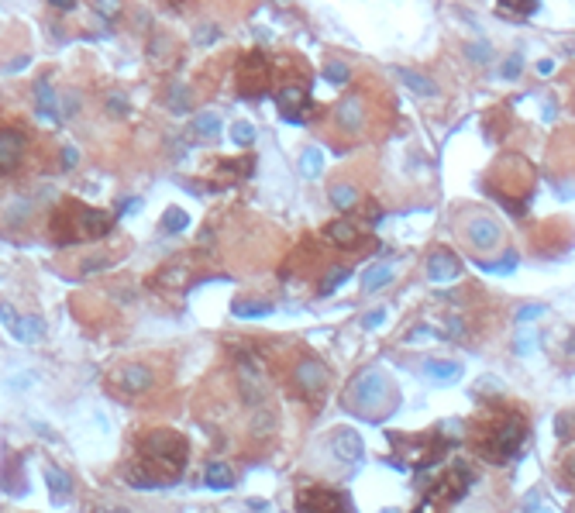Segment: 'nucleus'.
Masks as SVG:
<instances>
[{
    "label": "nucleus",
    "instance_id": "54",
    "mask_svg": "<svg viewBox=\"0 0 575 513\" xmlns=\"http://www.w3.org/2000/svg\"><path fill=\"white\" fill-rule=\"evenodd\" d=\"M383 513H400V510H393V506H390V510H383Z\"/></svg>",
    "mask_w": 575,
    "mask_h": 513
},
{
    "label": "nucleus",
    "instance_id": "39",
    "mask_svg": "<svg viewBox=\"0 0 575 513\" xmlns=\"http://www.w3.org/2000/svg\"><path fill=\"white\" fill-rule=\"evenodd\" d=\"M348 276H352L348 269H331V276H328V280L321 283V290H324V293H335V290H338V286H341V283H345Z\"/></svg>",
    "mask_w": 575,
    "mask_h": 513
},
{
    "label": "nucleus",
    "instance_id": "12",
    "mask_svg": "<svg viewBox=\"0 0 575 513\" xmlns=\"http://www.w3.org/2000/svg\"><path fill=\"white\" fill-rule=\"evenodd\" d=\"M465 238H469V244H472V248L489 251V248H496V244H499L503 231H499V224H496L493 217H472V220H469V227H465Z\"/></svg>",
    "mask_w": 575,
    "mask_h": 513
},
{
    "label": "nucleus",
    "instance_id": "23",
    "mask_svg": "<svg viewBox=\"0 0 575 513\" xmlns=\"http://www.w3.org/2000/svg\"><path fill=\"white\" fill-rule=\"evenodd\" d=\"M166 107H169L172 114H186V111L193 107V90H190L186 83H172V87L166 90Z\"/></svg>",
    "mask_w": 575,
    "mask_h": 513
},
{
    "label": "nucleus",
    "instance_id": "1",
    "mask_svg": "<svg viewBox=\"0 0 575 513\" xmlns=\"http://www.w3.org/2000/svg\"><path fill=\"white\" fill-rule=\"evenodd\" d=\"M111 224H114V217L107 210L83 207V203H66L52 217V238H56V244L97 241V238H104L111 231Z\"/></svg>",
    "mask_w": 575,
    "mask_h": 513
},
{
    "label": "nucleus",
    "instance_id": "36",
    "mask_svg": "<svg viewBox=\"0 0 575 513\" xmlns=\"http://www.w3.org/2000/svg\"><path fill=\"white\" fill-rule=\"evenodd\" d=\"M183 276H186V269H179V266H172V269H166V273H159V283H162V286H169V290H179V286L186 283Z\"/></svg>",
    "mask_w": 575,
    "mask_h": 513
},
{
    "label": "nucleus",
    "instance_id": "11",
    "mask_svg": "<svg viewBox=\"0 0 575 513\" xmlns=\"http://www.w3.org/2000/svg\"><path fill=\"white\" fill-rule=\"evenodd\" d=\"M25 135L14 128H0V172H14L25 159Z\"/></svg>",
    "mask_w": 575,
    "mask_h": 513
},
{
    "label": "nucleus",
    "instance_id": "18",
    "mask_svg": "<svg viewBox=\"0 0 575 513\" xmlns=\"http://www.w3.org/2000/svg\"><path fill=\"white\" fill-rule=\"evenodd\" d=\"M475 475H472V468L469 465H455V468H448V475H444V482H441V496L444 499H458V496H465V489H469V482H472Z\"/></svg>",
    "mask_w": 575,
    "mask_h": 513
},
{
    "label": "nucleus",
    "instance_id": "19",
    "mask_svg": "<svg viewBox=\"0 0 575 513\" xmlns=\"http://www.w3.org/2000/svg\"><path fill=\"white\" fill-rule=\"evenodd\" d=\"M35 111L45 117V121H59L63 114H59V97H56V90L49 87V80H38L35 83Z\"/></svg>",
    "mask_w": 575,
    "mask_h": 513
},
{
    "label": "nucleus",
    "instance_id": "7",
    "mask_svg": "<svg viewBox=\"0 0 575 513\" xmlns=\"http://www.w3.org/2000/svg\"><path fill=\"white\" fill-rule=\"evenodd\" d=\"M520 448H523V424H520L517 417H510V420H503V424L493 431V448H489V455H493L496 461H503V458L520 455Z\"/></svg>",
    "mask_w": 575,
    "mask_h": 513
},
{
    "label": "nucleus",
    "instance_id": "52",
    "mask_svg": "<svg viewBox=\"0 0 575 513\" xmlns=\"http://www.w3.org/2000/svg\"><path fill=\"white\" fill-rule=\"evenodd\" d=\"M469 56H472V59H486V49H479V45H472V49H469Z\"/></svg>",
    "mask_w": 575,
    "mask_h": 513
},
{
    "label": "nucleus",
    "instance_id": "14",
    "mask_svg": "<svg viewBox=\"0 0 575 513\" xmlns=\"http://www.w3.org/2000/svg\"><path fill=\"white\" fill-rule=\"evenodd\" d=\"M331 451L341 458V461H362L365 458V444H362V434L352 431V427H338L331 431Z\"/></svg>",
    "mask_w": 575,
    "mask_h": 513
},
{
    "label": "nucleus",
    "instance_id": "45",
    "mask_svg": "<svg viewBox=\"0 0 575 513\" xmlns=\"http://www.w3.org/2000/svg\"><path fill=\"white\" fill-rule=\"evenodd\" d=\"M530 348H534V334H530V331H523V334L517 338V352H520V355H527Z\"/></svg>",
    "mask_w": 575,
    "mask_h": 513
},
{
    "label": "nucleus",
    "instance_id": "22",
    "mask_svg": "<svg viewBox=\"0 0 575 513\" xmlns=\"http://www.w3.org/2000/svg\"><path fill=\"white\" fill-rule=\"evenodd\" d=\"M396 73H400L403 87H410L414 93H420V97H438V83H434L431 76H424V73H414V69H396Z\"/></svg>",
    "mask_w": 575,
    "mask_h": 513
},
{
    "label": "nucleus",
    "instance_id": "8",
    "mask_svg": "<svg viewBox=\"0 0 575 513\" xmlns=\"http://www.w3.org/2000/svg\"><path fill=\"white\" fill-rule=\"evenodd\" d=\"M176 479H179V475L162 472V468H155V465H148V461H138V465L124 468V482L135 486V489H169V486H176Z\"/></svg>",
    "mask_w": 575,
    "mask_h": 513
},
{
    "label": "nucleus",
    "instance_id": "25",
    "mask_svg": "<svg viewBox=\"0 0 575 513\" xmlns=\"http://www.w3.org/2000/svg\"><path fill=\"white\" fill-rule=\"evenodd\" d=\"M203 482H207V489H231L234 486V472L224 461H210L207 472H203Z\"/></svg>",
    "mask_w": 575,
    "mask_h": 513
},
{
    "label": "nucleus",
    "instance_id": "43",
    "mask_svg": "<svg viewBox=\"0 0 575 513\" xmlns=\"http://www.w3.org/2000/svg\"><path fill=\"white\" fill-rule=\"evenodd\" d=\"M517 73H520V56H506V62H503V76L513 80Z\"/></svg>",
    "mask_w": 575,
    "mask_h": 513
},
{
    "label": "nucleus",
    "instance_id": "16",
    "mask_svg": "<svg viewBox=\"0 0 575 513\" xmlns=\"http://www.w3.org/2000/svg\"><path fill=\"white\" fill-rule=\"evenodd\" d=\"M458 276H462V262L455 259L448 248L431 251V259H427V280H434V283H451V280H458Z\"/></svg>",
    "mask_w": 575,
    "mask_h": 513
},
{
    "label": "nucleus",
    "instance_id": "26",
    "mask_svg": "<svg viewBox=\"0 0 575 513\" xmlns=\"http://www.w3.org/2000/svg\"><path fill=\"white\" fill-rule=\"evenodd\" d=\"M231 314L251 321V317H265V314H272V304H269V300H234V304H231Z\"/></svg>",
    "mask_w": 575,
    "mask_h": 513
},
{
    "label": "nucleus",
    "instance_id": "48",
    "mask_svg": "<svg viewBox=\"0 0 575 513\" xmlns=\"http://www.w3.org/2000/svg\"><path fill=\"white\" fill-rule=\"evenodd\" d=\"M561 468H565V472H568V475L575 479V448H572V451L565 455V461H561Z\"/></svg>",
    "mask_w": 575,
    "mask_h": 513
},
{
    "label": "nucleus",
    "instance_id": "53",
    "mask_svg": "<svg viewBox=\"0 0 575 513\" xmlns=\"http://www.w3.org/2000/svg\"><path fill=\"white\" fill-rule=\"evenodd\" d=\"M49 4H56V8H73V0H49Z\"/></svg>",
    "mask_w": 575,
    "mask_h": 513
},
{
    "label": "nucleus",
    "instance_id": "30",
    "mask_svg": "<svg viewBox=\"0 0 575 513\" xmlns=\"http://www.w3.org/2000/svg\"><path fill=\"white\" fill-rule=\"evenodd\" d=\"M324 80L335 83V87H345V83L352 80V66L341 62V59H328V62H324Z\"/></svg>",
    "mask_w": 575,
    "mask_h": 513
},
{
    "label": "nucleus",
    "instance_id": "3",
    "mask_svg": "<svg viewBox=\"0 0 575 513\" xmlns=\"http://www.w3.org/2000/svg\"><path fill=\"white\" fill-rule=\"evenodd\" d=\"M269 87H272V66H269V59L262 52H248L238 62V90H241V97L258 100V97L269 93Z\"/></svg>",
    "mask_w": 575,
    "mask_h": 513
},
{
    "label": "nucleus",
    "instance_id": "4",
    "mask_svg": "<svg viewBox=\"0 0 575 513\" xmlns=\"http://www.w3.org/2000/svg\"><path fill=\"white\" fill-rule=\"evenodd\" d=\"M297 510L300 513H355L352 499L345 492L335 489H307L297 496Z\"/></svg>",
    "mask_w": 575,
    "mask_h": 513
},
{
    "label": "nucleus",
    "instance_id": "6",
    "mask_svg": "<svg viewBox=\"0 0 575 513\" xmlns=\"http://www.w3.org/2000/svg\"><path fill=\"white\" fill-rule=\"evenodd\" d=\"M111 383H114V386H117L121 393L142 396V393H148V389L155 386V372H152L148 365H142V362H128V365L114 369Z\"/></svg>",
    "mask_w": 575,
    "mask_h": 513
},
{
    "label": "nucleus",
    "instance_id": "47",
    "mask_svg": "<svg viewBox=\"0 0 575 513\" xmlns=\"http://www.w3.org/2000/svg\"><path fill=\"white\" fill-rule=\"evenodd\" d=\"M87 513H128V510H121V506H114V503H97V506H90Z\"/></svg>",
    "mask_w": 575,
    "mask_h": 513
},
{
    "label": "nucleus",
    "instance_id": "37",
    "mask_svg": "<svg viewBox=\"0 0 575 513\" xmlns=\"http://www.w3.org/2000/svg\"><path fill=\"white\" fill-rule=\"evenodd\" d=\"M513 266H517V255H513V251H506L499 262H482L486 273H513Z\"/></svg>",
    "mask_w": 575,
    "mask_h": 513
},
{
    "label": "nucleus",
    "instance_id": "50",
    "mask_svg": "<svg viewBox=\"0 0 575 513\" xmlns=\"http://www.w3.org/2000/svg\"><path fill=\"white\" fill-rule=\"evenodd\" d=\"M138 207H142V200H121V214H131Z\"/></svg>",
    "mask_w": 575,
    "mask_h": 513
},
{
    "label": "nucleus",
    "instance_id": "20",
    "mask_svg": "<svg viewBox=\"0 0 575 513\" xmlns=\"http://www.w3.org/2000/svg\"><path fill=\"white\" fill-rule=\"evenodd\" d=\"M328 241L331 244H338V248H355L359 244V227H355V220H331L328 224Z\"/></svg>",
    "mask_w": 575,
    "mask_h": 513
},
{
    "label": "nucleus",
    "instance_id": "38",
    "mask_svg": "<svg viewBox=\"0 0 575 513\" xmlns=\"http://www.w3.org/2000/svg\"><path fill=\"white\" fill-rule=\"evenodd\" d=\"M275 427V420H272V413H265V410H258V417H255V424H251V434L255 437H265L269 431Z\"/></svg>",
    "mask_w": 575,
    "mask_h": 513
},
{
    "label": "nucleus",
    "instance_id": "40",
    "mask_svg": "<svg viewBox=\"0 0 575 513\" xmlns=\"http://www.w3.org/2000/svg\"><path fill=\"white\" fill-rule=\"evenodd\" d=\"M541 314H544V304H527V307L517 310V321H520V324H530V321L541 317Z\"/></svg>",
    "mask_w": 575,
    "mask_h": 513
},
{
    "label": "nucleus",
    "instance_id": "46",
    "mask_svg": "<svg viewBox=\"0 0 575 513\" xmlns=\"http://www.w3.org/2000/svg\"><path fill=\"white\" fill-rule=\"evenodd\" d=\"M523 510H527V513H551V510H544V506H541V499H537L534 492L527 496V503H523Z\"/></svg>",
    "mask_w": 575,
    "mask_h": 513
},
{
    "label": "nucleus",
    "instance_id": "33",
    "mask_svg": "<svg viewBox=\"0 0 575 513\" xmlns=\"http://www.w3.org/2000/svg\"><path fill=\"white\" fill-rule=\"evenodd\" d=\"M231 141H234V145H241V148H245V145H251V141H255V128H251L248 121L231 124Z\"/></svg>",
    "mask_w": 575,
    "mask_h": 513
},
{
    "label": "nucleus",
    "instance_id": "17",
    "mask_svg": "<svg viewBox=\"0 0 575 513\" xmlns=\"http://www.w3.org/2000/svg\"><path fill=\"white\" fill-rule=\"evenodd\" d=\"M335 117L345 131H359L365 128V100L362 97H341L335 107Z\"/></svg>",
    "mask_w": 575,
    "mask_h": 513
},
{
    "label": "nucleus",
    "instance_id": "42",
    "mask_svg": "<svg viewBox=\"0 0 575 513\" xmlns=\"http://www.w3.org/2000/svg\"><path fill=\"white\" fill-rule=\"evenodd\" d=\"M93 8L100 14H107V18H117L121 14V0H93Z\"/></svg>",
    "mask_w": 575,
    "mask_h": 513
},
{
    "label": "nucleus",
    "instance_id": "15",
    "mask_svg": "<svg viewBox=\"0 0 575 513\" xmlns=\"http://www.w3.org/2000/svg\"><path fill=\"white\" fill-rule=\"evenodd\" d=\"M293 379H297V386H300V389H307V393H321V389L328 386L331 372H328V365H324L321 358H304V362L297 365Z\"/></svg>",
    "mask_w": 575,
    "mask_h": 513
},
{
    "label": "nucleus",
    "instance_id": "29",
    "mask_svg": "<svg viewBox=\"0 0 575 513\" xmlns=\"http://www.w3.org/2000/svg\"><path fill=\"white\" fill-rule=\"evenodd\" d=\"M390 283H393V266H372V269L362 276L365 293H376L379 286H390Z\"/></svg>",
    "mask_w": 575,
    "mask_h": 513
},
{
    "label": "nucleus",
    "instance_id": "9",
    "mask_svg": "<svg viewBox=\"0 0 575 513\" xmlns=\"http://www.w3.org/2000/svg\"><path fill=\"white\" fill-rule=\"evenodd\" d=\"M275 107H279L282 121H290V124H304L307 121V93L300 87H282L275 93Z\"/></svg>",
    "mask_w": 575,
    "mask_h": 513
},
{
    "label": "nucleus",
    "instance_id": "44",
    "mask_svg": "<svg viewBox=\"0 0 575 513\" xmlns=\"http://www.w3.org/2000/svg\"><path fill=\"white\" fill-rule=\"evenodd\" d=\"M383 321H386V310H372V314H365V321H362V324L372 331V328H379Z\"/></svg>",
    "mask_w": 575,
    "mask_h": 513
},
{
    "label": "nucleus",
    "instance_id": "21",
    "mask_svg": "<svg viewBox=\"0 0 575 513\" xmlns=\"http://www.w3.org/2000/svg\"><path fill=\"white\" fill-rule=\"evenodd\" d=\"M45 482H49V492L63 503V499H69V492H73V479L66 475V468H59V465H49L45 468Z\"/></svg>",
    "mask_w": 575,
    "mask_h": 513
},
{
    "label": "nucleus",
    "instance_id": "10",
    "mask_svg": "<svg viewBox=\"0 0 575 513\" xmlns=\"http://www.w3.org/2000/svg\"><path fill=\"white\" fill-rule=\"evenodd\" d=\"M238 383H241V396H245V403H262V400L269 396L265 376H262V369H258L251 358H245V362L238 365Z\"/></svg>",
    "mask_w": 575,
    "mask_h": 513
},
{
    "label": "nucleus",
    "instance_id": "49",
    "mask_svg": "<svg viewBox=\"0 0 575 513\" xmlns=\"http://www.w3.org/2000/svg\"><path fill=\"white\" fill-rule=\"evenodd\" d=\"M63 166H66V169L76 166V148H63Z\"/></svg>",
    "mask_w": 575,
    "mask_h": 513
},
{
    "label": "nucleus",
    "instance_id": "13",
    "mask_svg": "<svg viewBox=\"0 0 575 513\" xmlns=\"http://www.w3.org/2000/svg\"><path fill=\"white\" fill-rule=\"evenodd\" d=\"M386 376L379 372V369H365L359 379H355V403L359 407H376L379 400H383V393H386Z\"/></svg>",
    "mask_w": 575,
    "mask_h": 513
},
{
    "label": "nucleus",
    "instance_id": "27",
    "mask_svg": "<svg viewBox=\"0 0 575 513\" xmlns=\"http://www.w3.org/2000/svg\"><path fill=\"white\" fill-rule=\"evenodd\" d=\"M424 372H427L431 379L451 383V379H458V376H462V365H458V362H441V358H427V362H424Z\"/></svg>",
    "mask_w": 575,
    "mask_h": 513
},
{
    "label": "nucleus",
    "instance_id": "51",
    "mask_svg": "<svg viewBox=\"0 0 575 513\" xmlns=\"http://www.w3.org/2000/svg\"><path fill=\"white\" fill-rule=\"evenodd\" d=\"M551 69H554V62H551V59H541V62H537V73H541V76H548Z\"/></svg>",
    "mask_w": 575,
    "mask_h": 513
},
{
    "label": "nucleus",
    "instance_id": "41",
    "mask_svg": "<svg viewBox=\"0 0 575 513\" xmlns=\"http://www.w3.org/2000/svg\"><path fill=\"white\" fill-rule=\"evenodd\" d=\"M479 393H486V396H489V393L499 396V393H503V383H499L496 376H482V379H479Z\"/></svg>",
    "mask_w": 575,
    "mask_h": 513
},
{
    "label": "nucleus",
    "instance_id": "24",
    "mask_svg": "<svg viewBox=\"0 0 575 513\" xmlns=\"http://www.w3.org/2000/svg\"><path fill=\"white\" fill-rule=\"evenodd\" d=\"M190 131H193L196 138H217V131H221V114H217V111L196 114V117L190 121Z\"/></svg>",
    "mask_w": 575,
    "mask_h": 513
},
{
    "label": "nucleus",
    "instance_id": "2",
    "mask_svg": "<svg viewBox=\"0 0 575 513\" xmlns=\"http://www.w3.org/2000/svg\"><path fill=\"white\" fill-rule=\"evenodd\" d=\"M138 455L142 461L162 468V472H172L179 475V468L186 465V455H190V444L183 434L169 431V427H155V431H145L138 437Z\"/></svg>",
    "mask_w": 575,
    "mask_h": 513
},
{
    "label": "nucleus",
    "instance_id": "28",
    "mask_svg": "<svg viewBox=\"0 0 575 513\" xmlns=\"http://www.w3.org/2000/svg\"><path fill=\"white\" fill-rule=\"evenodd\" d=\"M328 196H331V203H335L338 210H348V207L359 203V190H355L352 183H335V186L328 190Z\"/></svg>",
    "mask_w": 575,
    "mask_h": 513
},
{
    "label": "nucleus",
    "instance_id": "35",
    "mask_svg": "<svg viewBox=\"0 0 575 513\" xmlns=\"http://www.w3.org/2000/svg\"><path fill=\"white\" fill-rule=\"evenodd\" d=\"M300 162H304V172H307V176H317V172H321V166H324V159H321V152H317V148H304Z\"/></svg>",
    "mask_w": 575,
    "mask_h": 513
},
{
    "label": "nucleus",
    "instance_id": "31",
    "mask_svg": "<svg viewBox=\"0 0 575 513\" xmlns=\"http://www.w3.org/2000/svg\"><path fill=\"white\" fill-rule=\"evenodd\" d=\"M186 227H190V214H186V210L169 207V210L162 214V231H166V234H179V231H186Z\"/></svg>",
    "mask_w": 575,
    "mask_h": 513
},
{
    "label": "nucleus",
    "instance_id": "34",
    "mask_svg": "<svg viewBox=\"0 0 575 513\" xmlns=\"http://www.w3.org/2000/svg\"><path fill=\"white\" fill-rule=\"evenodd\" d=\"M104 107H107L111 114H117V117H124V114L131 111V104H128L124 93H107V97H104Z\"/></svg>",
    "mask_w": 575,
    "mask_h": 513
},
{
    "label": "nucleus",
    "instance_id": "32",
    "mask_svg": "<svg viewBox=\"0 0 575 513\" xmlns=\"http://www.w3.org/2000/svg\"><path fill=\"white\" fill-rule=\"evenodd\" d=\"M537 4L541 0H499V11L510 14V18H527V14L537 11Z\"/></svg>",
    "mask_w": 575,
    "mask_h": 513
},
{
    "label": "nucleus",
    "instance_id": "5",
    "mask_svg": "<svg viewBox=\"0 0 575 513\" xmlns=\"http://www.w3.org/2000/svg\"><path fill=\"white\" fill-rule=\"evenodd\" d=\"M0 321H4V328L18 338V341H25V345H35V341H42L45 338V321L42 317H21L11 304H0Z\"/></svg>",
    "mask_w": 575,
    "mask_h": 513
}]
</instances>
